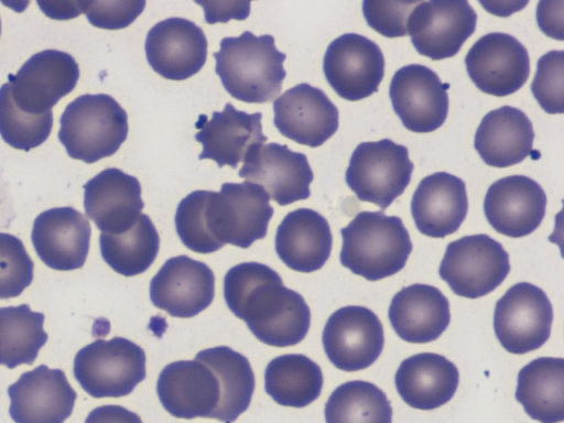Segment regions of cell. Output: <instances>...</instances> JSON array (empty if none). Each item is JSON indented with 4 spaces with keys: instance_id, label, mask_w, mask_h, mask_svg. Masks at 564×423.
<instances>
[{
    "instance_id": "obj_3",
    "label": "cell",
    "mask_w": 564,
    "mask_h": 423,
    "mask_svg": "<svg viewBox=\"0 0 564 423\" xmlns=\"http://www.w3.org/2000/svg\"><path fill=\"white\" fill-rule=\"evenodd\" d=\"M343 267L368 281H378L401 271L412 251L403 221L383 212H360L340 229Z\"/></svg>"
},
{
    "instance_id": "obj_12",
    "label": "cell",
    "mask_w": 564,
    "mask_h": 423,
    "mask_svg": "<svg viewBox=\"0 0 564 423\" xmlns=\"http://www.w3.org/2000/svg\"><path fill=\"white\" fill-rule=\"evenodd\" d=\"M322 343L327 358L337 369L348 372L362 370L382 352L383 326L370 308L345 306L328 317Z\"/></svg>"
},
{
    "instance_id": "obj_40",
    "label": "cell",
    "mask_w": 564,
    "mask_h": 423,
    "mask_svg": "<svg viewBox=\"0 0 564 423\" xmlns=\"http://www.w3.org/2000/svg\"><path fill=\"white\" fill-rule=\"evenodd\" d=\"M420 1H373L362 2V13L368 25L386 37L408 35V21Z\"/></svg>"
},
{
    "instance_id": "obj_5",
    "label": "cell",
    "mask_w": 564,
    "mask_h": 423,
    "mask_svg": "<svg viewBox=\"0 0 564 423\" xmlns=\"http://www.w3.org/2000/svg\"><path fill=\"white\" fill-rule=\"evenodd\" d=\"M269 199L261 186L248 181L224 183L218 193L206 191V228L217 249L226 243L246 249L264 238L274 212Z\"/></svg>"
},
{
    "instance_id": "obj_9",
    "label": "cell",
    "mask_w": 564,
    "mask_h": 423,
    "mask_svg": "<svg viewBox=\"0 0 564 423\" xmlns=\"http://www.w3.org/2000/svg\"><path fill=\"white\" fill-rule=\"evenodd\" d=\"M553 307L545 292L529 282H519L497 301L494 330L501 346L521 355L539 349L550 337Z\"/></svg>"
},
{
    "instance_id": "obj_30",
    "label": "cell",
    "mask_w": 564,
    "mask_h": 423,
    "mask_svg": "<svg viewBox=\"0 0 564 423\" xmlns=\"http://www.w3.org/2000/svg\"><path fill=\"white\" fill-rule=\"evenodd\" d=\"M533 140L532 122L527 115L518 108L502 106L481 119L474 145L487 165L508 167L532 153Z\"/></svg>"
},
{
    "instance_id": "obj_15",
    "label": "cell",
    "mask_w": 564,
    "mask_h": 423,
    "mask_svg": "<svg viewBox=\"0 0 564 423\" xmlns=\"http://www.w3.org/2000/svg\"><path fill=\"white\" fill-rule=\"evenodd\" d=\"M465 65L476 87L496 97L516 93L530 75L525 46L514 36L501 32L478 39L466 54Z\"/></svg>"
},
{
    "instance_id": "obj_2",
    "label": "cell",
    "mask_w": 564,
    "mask_h": 423,
    "mask_svg": "<svg viewBox=\"0 0 564 423\" xmlns=\"http://www.w3.org/2000/svg\"><path fill=\"white\" fill-rule=\"evenodd\" d=\"M214 53L215 72L234 98L249 104L272 101L282 90L286 76L285 54L269 34L256 36L245 31L237 37H224Z\"/></svg>"
},
{
    "instance_id": "obj_20",
    "label": "cell",
    "mask_w": 564,
    "mask_h": 423,
    "mask_svg": "<svg viewBox=\"0 0 564 423\" xmlns=\"http://www.w3.org/2000/svg\"><path fill=\"white\" fill-rule=\"evenodd\" d=\"M273 123L296 143L317 148L338 129V109L319 88L299 84L273 101Z\"/></svg>"
},
{
    "instance_id": "obj_38",
    "label": "cell",
    "mask_w": 564,
    "mask_h": 423,
    "mask_svg": "<svg viewBox=\"0 0 564 423\" xmlns=\"http://www.w3.org/2000/svg\"><path fill=\"white\" fill-rule=\"evenodd\" d=\"M33 268L22 240L0 232V300L19 296L33 281Z\"/></svg>"
},
{
    "instance_id": "obj_17",
    "label": "cell",
    "mask_w": 564,
    "mask_h": 423,
    "mask_svg": "<svg viewBox=\"0 0 564 423\" xmlns=\"http://www.w3.org/2000/svg\"><path fill=\"white\" fill-rule=\"evenodd\" d=\"M238 174L261 186L280 206L308 198L314 178L305 154L274 142L252 148Z\"/></svg>"
},
{
    "instance_id": "obj_36",
    "label": "cell",
    "mask_w": 564,
    "mask_h": 423,
    "mask_svg": "<svg viewBox=\"0 0 564 423\" xmlns=\"http://www.w3.org/2000/svg\"><path fill=\"white\" fill-rule=\"evenodd\" d=\"M326 423H392V406L376 384L351 380L338 386L325 404Z\"/></svg>"
},
{
    "instance_id": "obj_21",
    "label": "cell",
    "mask_w": 564,
    "mask_h": 423,
    "mask_svg": "<svg viewBox=\"0 0 564 423\" xmlns=\"http://www.w3.org/2000/svg\"><path fill=\"white\" fill-rule=\"evenodd\" d=\"M144 48L153 70L172 80L197 74L207 58L205 33L184 18H169L154 24L147 34Z\"/></svg>"
},
{
    "instance_id": "obj_19",
    "label": "cell",
    "mask_w": 564,
    "mask_h": 423,
    "mask_svg": "<svg viewBox=\"0 0 564 423\" xmlns=\"http://www.w3.org/2000/svg\"><path fill=\"white\" fill-rule=\"evenodd\" d=\"M9 414L15 423H64L73 412L76 391L65 372L40 365L9 386Z\"/></svg>"
},
{
    "instance_id": "obj_4",
    "label": "cell",
    "mask_w": 564,
    "mask_h": 423,
    "mask_svg": "<svg viewBox=\"0 0 564 423\" xmlns=\"http://www.w3.org/2000/svg\"><path fill=\"white\" fill-rule=\"evenodd\" d=\"M58 139L67 154L95 163L115 154L128 135V115L106 94H85L69 102L59 119Z\"/></svg>"
},
{
    "instance_id": "obj_10",
    "label": "cell",
    "mask_w": 564,
    "mask_h": 423,
    "mask_svg": "<svg viewBox=\"0 0 564 423\" xmlns=\"http://www.w3.org/2000/svg\"><path fill=\"white\" fill-rule=\"evenodd\" d=\"M477 13L465 0L420 1L408 21L419 54L433 61L455 56L475 32Z\"/></svg>"
},
{
    "instance_id": "obj_23",
    "label": "cell",
    "mask_w": 564,
    "mask_h": 423,
    "mask_svg": "<svg viewBox=\"0 0 564 423\" xmlns=\"http://www.w3.org/2000/svg\"><path fill=\"white\" fill-rule=\"evenodd\" d=\"M89 220L73 207H55L41 213L33 223L32 243L39 258L58 271L80 269L89 251Z\"/></svg>"
},
{
    "instance_id": "obj_28",
    "label": "cell",
    "mask_w": 564,
    "mask_h": 423,
    "mask_svg": "<svg viewBox=\"0 0 564 423\" xmlns=\"http://www.w3.org/2000/svg\"><path fill=\"white\" fill-rule=\"evenodd\" d=\"M332 246L329 224L316 210L295 209L278 226L275 251L291 270L304 273L319 270L328 260Z\"/></svg>"
},
{
    "instance_id": "obj_42",
    "label": "cell",
    "mask_w": 564,
    "mask_h": 423,
    "mask_svg": "<svg viewBox=\"0 0 564 423\" xmlns=\"http://www.w3.org/2000/svg\"><path fill=\"white\" fill-rule=\"evenodd\" d=\"M85 423H142L140 416L117 404L95 408L87 415Z\"/></svg>"
},
{
    "instance_id": "obj_7",
    "label": "cell",
    "mask_w": 564,
    "mask_h": 423,
    "mask_svg": "<svg viewBox=\"0 0 564 423\" xmlns=\"http://www.w3.org/2000/svg\"><path fill=\"white\" fill-rule=\"evenodd\" d=\"M413 169L406 147L382 139L356 147L345 178L359 200L372 203L383 210L403 194Z\"/></svg>"
},
{
    "instance_id": "obj_29",
    "label": "cell",
    "mask_w": 564,
    "mask_h": 423,
    "mask_svg": "<svg viewBox=\"0 0 564 423\" xmlns=\"http://www.w3.org/2000/svg\"><path fill=\"white\" fill-rule=\"evenodd\" d=\"M458 382L457 367L434 352H420L404 359L394 376L401 399L419 410H434L447 403Z\"/></svg>"
},
{
    "instance_id": "obj_27",
    "label": "cell",
    "mask_w": 564,
    "mask_h": 423,
    "mask_svg": "<svg viewBox=\"0 0 564 423\" xmlns=\"http://www.w3.org/2000/svg\"><path fill=\"white\" fill-rule=\"evenodd\" d=\"M388 316L402 340L426 344L436 340L447 328L451 321L449 302L437 288L415 283L394 294Z\"/></svg>"
},
{
    "instance_id": "obj_22",
    "label": "cell",
    "mask_w": 564,
    "mask_h": 423,
    "mask_svg": "<svg viewBox=\"0 0 564 423\" xmlns=\"http://www.w3.org/2000/svg\"><path fill=\"white\" fill-rule=\"evenodd\" d=\"M546 202V194L538 182L524 175H510L489 186L484 212L497 232L521 238L541 225Z\"/></svg>"
},
{
    "instance_id": "obj_26",
    "label": "cell",
    "mask_w": 564,
    "mask_h": 423,
    "mask_svg": "<svg viewBox=\"0 0 564 423\" xmlns=\"http://www.w3.org/2000/svg\"><path fill=\"white\" fill-rule=\"evenodd\" d=\"M467 210L465 182L447 172L425 176L411 200V214L417 230L432 238H445L456 232Z\"/></svg>"
},
{
    "instance_id": "obj_39",
    "label": "cell",
    "mask_w": 564,
    "mask_h": 423,
    "mask_svg": "<svg viewBox=\"0 0 564 423\" xmlns=\"http://www.w3.org/2000/svg\"><path fill=\"white\" fill-rule=\"evenodd\" d=\"M531 91L545 112L563 113L564 51L553 50L539 58Z\"/></svg>"
},
{
    "instance_id": "obj_34",
    "label": "cell",
    "mask_w": 564,
    "mask_h": 423,
    "mask_svg": "<svg viewBox=\"0 0 564 423\" xmlns=\"http://www.w3.org/2000/svg\"><path fill=\"white\" fill-rule=\"evenodd\" d=\"M196 355L214 368L221 384L216 420L235 422L249 408L254 391V373L249 360L227 346L207 348Z\"/></svg>"
},
{
    "instance_id": "obj_32",
    "label": "cell",
    "mask_w": 564,
    "mask_h": 423,
    "mask_svg": "<svg viewBox=\"0 0 564 423\" xmlns=\"http://www.w3.org/2000/svg\"><path fill=\"white\" fill-rule=\"evenodd\" d=\"M323 388L321 367L301 354L273 358L264 371V389L274 402L304 408L314 402Z\"/></svg>"
},
{
    "instance_id": "obj_43",
    "label": "cell",
    "mask_w": 564,
    "mask_h": 423,
    "mask_svg": "<svg viewBox=\"0 0 564 423\" xmlns=\"http://www.w3.org/2000/svg\"><path fill=\"white\" fill-rule=\"evenodd\" d=\"M0 34H1V20H0Z\"/></svg>"
},
{
    "instance_id": "obj_18",
    "label": "cell",
    "mask_w": 564,
    "mask_h": 423,
    "mask_svg": "<svg viewBox=\"0 0 564 423\" xmlns=\"http://www.w3.org/2000/svg\"><path fill=\"white\" fill-rule=\"evenodd\" d=\"M215 295V275L188 256L167 259L150 282L152 304L173 317L188 318L207 308Z\"/></svg>"
},
{
    "instance_id": "obj_24",
    "label": "cell",
    "mask_w": 564,
    "mask_h": 423,
    "mask_svg": "<svg viewBox=\"0 0 564 423\" xmlns=\"http://www.w3.org/2000/svg\"><path fill=\"white\" fill-rule=\"evenodd\" d=\"M262 113L237 110L227 102L221 112L214 111L210 119L200 115L195 123L197 142L203 144L198 159L215 161L219 167L236 169L246 155L268 140L262 133Z\"/></svg>"
},
{
    "instance_id": "obj_41",
    "label": "cell",
    "mask_w": 564,
    "mask_h": 423,
    "mask_svg": "<svg viewBox=\"0 0 564 423\" xmlns=\"http://www.w3.org/2000/svg\"><path fill=\"white\" fill-rule=\"evenodd\" d=\"M144 7V0L86 1L84 13L94 26L118 30L130 25L140 15Z\"/></svg>"
},
{
    "instance_id": "obj_14",
    "label": "cell",
    "mask_w": 564,
    "mask_h": 423,
    "mask_svg": "<svg viewBox=\"0 0 564 423\" xmlns=\"http://www.w3.org/2000/svg\"><path fill=\"white\" fill-rule=\"evenodd\" d=\"M156 393L163 408L178 419H216L221 384L214 368L199 356L166 365L160 372Z\"/></svg>"
},
{
    "instance_id": "obj_33",
    "label": "cell",
    "mask_w": 564,
    "mask_h": 423,
    "mask_svg": "<svg viewBox=\"0 0 564 423\" xmlns=\"http://www.w3.org/2000/svg\"><path fill=\"white\" fill-rule=\"evenodd\" d=\"M99 245L104 261L113 271L124 276H133L147 271L154 262L160 237L151 218L141 214L124 231L101 232Z\"/></svg>"
},
{
    "instance_id": "obj_8",
    "label": "cell",
    "mask_w": 564,
    "mask_h": 423,
    "mask_svg": "<svg viewBox=\"0 0 564 423\" xmlns=\"http://www.w3.org/2000/svg\"><path fill=\"white\" fill-rule=\"evenodd\" d=\"M509 271V254L502 245L478 234L447 245L438 274L456 295L478 299L498 288Z\"/></svg>"
},
{
    "instance_id": "obj_11",
    "label": "cell",
    "mask_w": 564,
    "mask_h": 423,
    "mask_svg": "<svg viewBox=\"0 0 564 423\" xmlns=\"http://www.w3.org/2000/svg\"><path fill=\"white\" fill-rule=\"evenodd\" d=\"M323 70L339 97L357 101L378 91L384 75V56L370 39L345 33L328 45Z\"/></svg>"
},
{
    "instance_id": "obj_25",
    "label": "cell",
    "mask_w": 564,
    "mask_h": 423,
    "mask_svg": "<svg viewBox=\"0 0 564 423\" xmlns=\"http://www.w3.org/2000/svg\"><path fill=\"white\" fill-rule=\"evenodd\" d=\"M143 207L139 180L119 169L108 167L84 185L86 215L101 232L130 228Z\"/></svg>"
},
{
    "instance_id": "obj_37",
    "label": "cell",
    "mask_w": 564,
    "mask_h": 423,
    "mask_svg": "<svg viewBox=\"0 0 564 423\" xmlns=\"http://www.w3.org/2000/svg\"><path fill=\"white\" fill-rule=\"evenodd\" d=\"M53 127L52 110L30 115L14 104L9 83L0 87V135L10 147L30 151L48 138Z\"/></svg>"
},
{
    "instance_id": "obj_6",
    "label": "cell",
    "mask_w": 564,
    "mask_h": 423,
    "mask_svg": "<svg viewBox=\"0 0 564 423\" xmlns=\"http://www.w3.org/2000/svg\"><path fill=\"white\" fill-rule=\"evenodd\" d=\"M145 352L123 337L97 339L77 351L74 377L94 398H120L130 394L143 381Z\"/></svg>"
},
{
    "instance_id": "obj_16",
    "label": "cell",
    "mask_w": 564,
    "mask_h": 423,
    "mask_svg": "<svg viewBox=\"0 0 564 423\" xmlns=\"http://www.w3.org/2000/svg\"><path fill=\"white\" fill-rule=\"evenodd\" d=\"M448 83L431 68L410 64L399 68L390 83L391 105L410 131L427 133L438 129L448 112Z\"/></svg>"
},
{
    "instance_id": "obj_31",
    "label": "cell",
    "mask_w": 564,
    "mask_h": 423,
    "mask_svg": "<svg viewBox=\"0 0 564 423\" xmlns=\"http://www.w3.org/2000/svg\"><path fill=\"white\" fill-rule=\"evenodd\" d=\"M516 400L525 413L541 423L564 420V359L540 357L518 373Z\"/></svg>"
},
{
    "instance_id": "obj_35",
    "label": "cell",
    "mask_w": 564,
    "mask_h": 423,
    "mask_svg": "<svg viewBox=\"0 0 564 423\" xmlns=\"http://www.w3.org/2000/svg\"><path fill=\"white\" fill-rule=\"evenodd\" d=\"M43 323L44 314L28 304L0 307V365H33L48 338Z\"/></svg>"
},
{
    "instance_id": "obj_1",
    "label": "cell",
    "mask_w": 564,
    "mask_h": 423,
    "mask_svg": "<svg viewBox=\"0 0 564 423\" xmlns=\"http://www.w3.org/2000/svg\"><path fill=\"white\" fill-rule=\"evenodd\" d=\"M228 308L263 344L294 346L306 336L311 311L304 297L283 285L279 273L258 262L230 268L224 278Z\"/></svg>"
},
{
    "instance_id": "obj_13",
    "label": "cell",
    "mask_w": 564,
    "mask_h": 423,
    "mask_svg": "<svg viewBox=\"0 0 564 423\" xmlns=\"http://www.w3.org/2000/svg\"><path fill=\"white\" fill-rule=\"evenodd\" d=\"M78 79L79 67L70 54L44 50L32 55L14 75H9L8 83L20 110L43 115L69 94Z\"/></svg>"
}]
</instances>
